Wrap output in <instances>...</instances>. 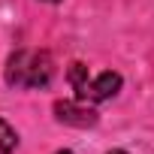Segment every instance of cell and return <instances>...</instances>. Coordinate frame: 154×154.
Masks as SVG:
<instances>
[{"instance_id":"cell-1","label":"cell","mask_w":154,"mask_h":154,"mask_svg":"<svg viewBox=\"0 0 154 154\" xmlns=\"http://www.w3.org/2000/svg\"><path fill=\"white\" fill-rule=\"evenodd\" d=\"M54 75L48 51H12L6 60V85L12 88H45Z\"/></svg>"},{"instance_id":"cell-2","label":"cell","mask_w":154,"mask_h":154,"mask_svg":"<svg viewBox=\"0 0 154 154\" xmlns=\"http://www.w3.org/2000/svg\"><path fill=\"white\" fill-rule=\"evenodd\" d=\"M54 115L60 124H69V127H94L97 124V112L85 100H57Z\"/></svg>"},{"instance_id":"cell-3","label":"cell","mask_w":154,"mask_h":154,"mask_svg":"<svg viewBox=\"0 0 154 154\" xmlns=\"http://www.w3.org/2000/svg\"><path fill=\"white\" fill-rule=\"evenodd\" d=\"M118 91H121V75L109 69V72H100L97 79L88 82V88H85V94H82L79 100H85V103H100V100L115 97Z\"/></svg>"},{"instance_id":"cell-4","label":"cell","mask_w":154,"mask_h":154,"mask_svg":"<svg viewBox=\"0 0 154 154\" xmlns=\"http://www.w3.org/2000/svg\"><path fill=\"white\" fill-rule=\"evenodd\" d=\"M88 82H91V75H88V66L85 63H69V85L75 88V97H82L85 94V88H88Z\"/></svg>"},{"instance_id":"cell-5","label":"cell","mask_w":154,"mask_h":154,"mask_svg":"<svg viewBox=\"0 0 154 154\" xmlns=\"http://www.w3.org/2000/svg\"><path fill=\"white\" fill-rule=\"evenodd\" d=\"M18 145V133L0 118V154H12V148Z\"/></svg>"},{"instance_id":"cell-6","label":"cell","mask_w":154,"mask_h":154,"mask_svg":"<svg viewBox=\"0 0 154 154\" xmlns=\"http://www.w3.org/2000/svg\"><path fill=\"white\" fill-rule=\"evenodd\" d=\"M109 154H127V151H109Z\"/></svg>"},{"instance_id":"cell-7","label":"cell","mask_w":154,"mask_h":154,"mask_svg":"<svg viewBox=\"0 0 154 154\" xmlns=\"http://www.w3.org/2000/svg\"><path fill=\"white\" fill-rule=\"evenodd\" d=\"M57 154H72V151H57Z\"/></svg>"},{"instance_id":"cell-8","label":"cell","mask_w":154,"mask_h":154,"mask_svg":"<svg viewBox=\"0 0 154 154\" xmlns=\"http://www.w3.org/2000/svg\"><path fill=\"white\" fill-rule=\"evenodd\" d=\"M48 3H57V0H48Z\"/></svg>"}]
</instances>
